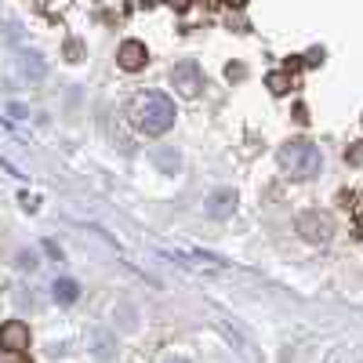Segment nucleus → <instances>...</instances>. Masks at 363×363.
<instances>
[{
    "instance_id": "nucleus-4",
    "label": "nucleus",
    "mask_w": 363,
    "mask_h": 363,
    "mask_svg": "<svg viewBox=\"0 0 363 363\" xmlns=\"http://www.w3.org/2000/svg\"><path fill=\"white\" fill-rule=\"evenodd\" d=\"M171 84L178 87V95L193 99V95H200V87H203V73H200L196 62H178L171 69Z\"/></svg>"
},
{
    "instance_id": "nucleus-8",
    "label": "nucleus",
    "mask_w": 363,
    "mask_h": 363,
    "mask_svg": "<svg viewBox=\"0 0 363 363\" xmlns=\"http://www.w3.org/2000/svg\"><path fill=\"white\" fill-rule=\"evenodd\" d=\"M55 301H62V306H73V301L80 298V287H77V280H55Z\"/></svg>"
},
{
    "instance_id": "nucleus-16",
    "label": "nucleus",
    "mask_w": 363,
    "mask_h": 363,
    "mask_svg": "<svg viewBox=\"0 0 363 363\" xmlns=\"http://www.w3.org/2000/svg\"><path fill=\"white\" fill-rule=\"evenodd\" d=\"M225 4H229V8H244V4H247V0H225Z\"/></svg>"
},
{
    "instance_id": "nucleus-11",
    "label": "nucleus",
    "mask_w": 363,
    "mask_h": 363,
    "mask_svg": "<svg viewBox=\"0 0 363 363\" xmlns=\"http://www.w3.org/2000/svg\"><path fill=\"white\" fill-rule=\"evenodd\" d=\"M345 160H349L352 167H363V142H352V145L345 149Z\"/></svg>"
},
{
    "instance_id": "nucleus-13",
    "label": "nucleus",
    "mask_w": 363,
    "mask_h": 363,
    "mask_svg": "<svg viewBox=\"0 0 363 363\" xmlns=\"http://www.w3.org/2000/svg\"><path fill=\"white\" fill-rule=\"evenodd\" d=\"M18 265L22 269H37V255H18Z\"/></svg>"
},
{
    "instance_id": "nucleus-10",
    "label": "nucleus",
    "mask_w": 363,
    "mask_h": 363,
    "mask_svg": "<svg viewBox=\"0 0 363 363\" xmlns=\"http://www.w3.org/2000/svg\"><path fill=\"white\" fill-rule=\"evenodd\" d=\"M265 84H269V91H272V95H284V91L291 87L287 73H269V77H265Z\"/></svg>"
},
{
    "instance_id": "nucleus-14",
    "label": "nucleus",
    "mask_w": 363,
    "mask_h": 363,
    "mask_svg": "<svg viewBox=\"0 0 363 363\" xmlns=\"http://www.w3.org/2000/svg\"><path fill=\"white\" fill-rule=\"evenodd\" d=\"M44 247H48V255H51V258H62V247H58V244H55V240H48V244H44Z\"/></svg>"
},
{
    "instance_id": "nucleus-2",
    "label": "nucleus",
    "mask_w": 363,
    "mask_h": 363,
    "mask_svg": "<svg viewBox=\"0 0 363 363\" xmlns=\"http://www.w3.org/2000/svg\"><path fill=\"white\" fill-rule=\"evenodd\" d=\"M277 160H280V167H284L291 178H313V174H320V164H323L320 149H316L313 142H306V138L284 142L280 153H277Z\"/></svg>"
},
{
    "instance_id": "nucleus-6",
    "label": "nucleus",
    "mask_w": 363,
    "mask_h": 363,
    "mask_svg": "<svg viewBox=\"0 0 363 363\" xmlns=\"http://www.w3.org/2000/svg\"><path fill=\"white\" fill-rule=\"evenodd\" d=\"M145 58H149V51H145L142 40H124V44H120V51H116L120 69H128V73L142 69V66H145Z\"/></svg>"
},
{
    "instance_id": "nucleus-15",
    "label": "nucleus",
    "mask_w": 363,
    "mask_h": 363,
    "mask_svg": "<svg viewBox=\"0 0 363 363\" xmlns=\"http://www.w3.org/2000/svg\"><path fill=\"white\" fill-rule=\"evenodd\" d=\"M356 233L363 236V211H359V215H356Z\"/></svg>"
},
{
    "instance_id": "nucleus-1",
    "label": "nucleus",
    "mask_w": 363,
    "mask_h": 363,
    "mask_svg": "<svg viewBox=\"0 0 363 363\" xmlns=\"http://www.w3.org/2000/svg\"><path fill=\"white\" fill-rule=\"evenodd\" d=\"M174 102L167 99V95H160V91H149V95H142L138 102H135V124H138V131H145V135H164V131H171V124H174Z\"/></svg>"
},
{
    "instance_id": "nucleus-5",
    "label": "nucleus",
    "mask_w": 363,
    "mask_h": 363,
    "mask_svg": "<svg viewBox=\"0 0 363 363\" xmlns=\"http://www.w3.org/2000/svg\"><path fill=\"white\" fill-rule=\"evenodd\" d=\"M0 349L4 352H26L29 349V327L22 320H8L0 327Z\"/></svg>"
},
{
    "instance_id": "nucleus-3",
    "label": "nucleus",
    "mask_w": 363,
    "mask_h": 363,
    "mask_svg": "<svg viewBox=\"0 0 363 363\" xmlns=\"http://www.w3.org/2000/svg\"><path fill=\"white\" fill-rule=\"evenodd\" d=\"M298 233L306 236L309 244H327L335 225H330V218L323 215V211H306V215H298Z\"/></svg>"
},
{
    "instance_id": "nucleus-7",
    "label": "nucleus",
    "mask_w": 363,
    "mask_h": 363,
    "mask_svg": "<svg viewBox=\"0 0 363 363\" xmlns=\"http://www.w3.org/2000/svg\"><path fill=\"white\" fill-rule=\"evenodd\" d=\"M236 211V193L233 189H215L207 196V215L211 218H229Z\"/></svg>"
},
{
    "instance_id": "nucleus-12",
    "label": "nucleus",
    "mask_w": 363,
    "mask_h": 363,
    "mask_svg": "<svg viewBox=\"0 0 363 363\" xmlns=\"http://www.w3.org/2000/svg\"><path fill=\"white\" fill-rule=\"evenodd\" d=\"M157 160H160V167H164L167 174H174V171H178V153H160Z\"/></svg>"
},
{
    "instance_id": "nucleus-17",
    "label": "nucleus",
    "mask_w": 363,
    "mask_h": 363,
    "mask_svg": "<svg viewBox=\"0 0 363 363\" xmlns=\"http://www.w3.org/2000/svg\"><path fill=\"white\" fill-rule=\"evenodd\" d=\"M167 363H189V359H167Z\"/></svg>"
},
{
    "instance_id": "nucleus-9",
    "label": "nucleus",
    "mask_w": 363,
    "mask_h": 363,
    "mask_svg": "<svg viewBox=\"0 0 363 363\" xmlns=\"http://www.w3.org/2000/svg\"><path fill=\"white\" fill-rule=\"evenodd\" d=\"M18 66H22V73H26V77H33V80H40V77L48 73V66L40 62V55H37V51H26Z\"/></svg>"
}]
</instances>
